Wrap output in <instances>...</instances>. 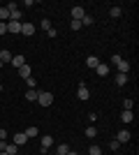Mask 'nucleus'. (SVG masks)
Wrapping results in <instances>:
<instances>
[{
  "instance_id": "obj_1",
  "label": "nucleus",
  "mask_w": 139,
  "mask_h": 155,
  "mask_svg": "<svg viewBox=\"0 0 139 155\" xmlns=\"http://www.w3.org/2000/svg\"><path fill=\"white\" fill-rule=\"evenodd\" d=\"M37 102H40L42 107H51V104H53V95H51L49 91H44V93L40 91V95H37Z\"/></svg>"
},
{
  "instance_id": "obj_2",
  "label": "nucleus",
  "mask_w": 139,
  "mask_h": 155,
  "mask_svg": "<svg viewBox=\"0 0 139 155\" xmlns=\"http://www.w3.org/2000/svg\"><path fill=\"white\" fill-rule=\"evenodd\" d=\"M21 21H7V32H14V35H21Z\"/></svg>"
},
{
  "instance_id": "obj_3",
  "label": "nucleus",
  "mask_w": 139,
  "mask_h": 155,
  "mask_svg": "<svg viewBox=\"0 0 139 155\" xmlns=\"http://www.w3.org/2000/svg\"><path fill=\"white\" fill-rule=\"evenodd\" d=\"M77 97H79V100H88V97H91V91L86 88V84H84V81H81L79 88H77Z\"/></svg>"
},
{
  "instance_id": "obj_4",
  "label": "nucleus",
  "mask_w": 139,
  "mask_h": 155,
  "mask_svg": "<svg viewBox=\"0 0 139 155\" xmlns=\"http://www.w3.org/2000/svg\"><path fill=\"white\" fill-rule=\"evenodd\" d=\"M130 137H132V134H130V130H121L118 134H116V141H118L121 146H123V143H127V141H130Z\"/></svg>"
},
{
  "instance_id": "obj_5",
  "label": "nucleus",
  "mask_w": 139,
  "mask_h": 155,
  "mask_svg": "<svg viewBox=\"0 0 139 155\" xmlns=\"http://www.w3.org/2000/svg\"><path fill=\"white\" fill-rule=\"evenodd\" d=\"M86 16V9L84 7H72V21H81Z\"/></svg>"
},
{
  "instance_id": "obj_6",
  "label": "nucleus",
  "mask_w": 139,
  "mask_h": 155,
  "mask_svg": "<svg viewBox=\"0 0 139 155\" xmlns=\"http://www.w3.org/2000/svg\"><path fill=\"white\" fill-rule=\"evenodd\" d=\"M19 77L21 79H23V81H26V79H30V77H33V70H30V65H23V67H19Z\"/></svg>"
},
{
  "instance_id": "obj_7",
  "label": "nucleus",
  "mask_w": 139,
  "mask_h": 155,
  "mask_svg": "<svg viewBox=\"0 0 139 155\" xmlns=\"http://www.w3.org/2000/svg\"><path fill=\"white\" fill-rule=\"evenodd\" d=\"M26 141H28V137L23 134V132H16V134L12 137V143H14V146H23Z\"/></svg>"
},
{
  "instance_id": "obj_8",
  "label": "nucleus",
  "mask_w": 139,
  "mask_h": 155,
  "mask_svg": "<svg viewBox=\"0 0 139 155\" xmlns=\"http://www.w3.org/2000/svg\"><path fill=\"white\" fill-rule=\"evenodd\" d=\"M21 35L33 37V35H35V26H33V23H23V26H21Z\"/></svg>"
},
{
  "instance_id": "obj_9",
  "label": "nucleus",
  "mask_w": 139,
  "mask_h": 155,
  "mask_svg": "<svg viewBox=\"0 0 139 155\" xmlns=\"http://www.w3.org/2000/svg\"><path fill=\"white\" fill-rule=\"evenodd\" d=\"M95 72H98V77H107V74H109V65H107V63H100L98 67H95Z\"/></svg>"
},
{
  "instance_id": "obj_10",
  "label": "nucleus",
  "mask_w": 139,
  "mask_h": 155,
  "mask_svg": "<svg viewBox=\"0 0 139 155\" xmlns=\"http://www.w3.org/2000/svg\"><path fill=\"white\" fill-rule=\"evenodd\" d=\"M9 63L19 70V67H23V65H26V58H23V56H12V60H9Z\"/></svg>"
},
{
  "instance_id": "obj_11",
  "label": "nucleus",
  "mask_w": 139,
  "mask_h": 155,
  "mask_svg": "<svg viewBox=\"0 0 139 155\" xmlns=\"http://www.w3.org/2000/svg\"><path fill=\"white\" fill-rule=\"evenodd\" d=\"M37 95H40V91H35V88H28L26 91V100L28 102H37Z\"/></svg>"
},
{
  "instance_id": "obj_12",
  "label": "nucleus",
  "mask_w": 139,
  "mask_h": 155,
  "mask_svg": "<svg viewBox=\"0 0 139 155\" xmlns=\"http://www.w3.org/2000/svg\"><path fill=\"white\" fill-rule=\"evenodd\" d=\"M121 120H123L125 125H130L134 120V114H132V111H123V114H121Z\"/></svg>"
},
{
  "instance_id": "obj_13",
  "label": "nucleus",
  "mask_w": 139,
  "mask_h": 155,
  "mask_svg": "<svg viewBox=\"0 0 139 155\" xmlns=\"http://www.w3.org/2000/svg\"><path fill=\"white\" fill-rule=\"evenodd\" d=\"M51 146H53V137L44 134V137H42V148H44V150H49Z\"/></svg>"
},
{
  "instance_id": "obj_14",
  "label": "nucleus",
  "mask_w": 139,
  "mask_h": 155,
  "mask_svg": "<svg viewBox=\"0 0 139 155\" xmlns=\"http://www.w3.org/2000/svg\"><path fill=\"white\" fill-rule=\"evenodd\" d=\"M116 67H118V72H121V74H127V72H130V63H127V60H121V63L116 65Z\"/></svg>"
},
{
  "instance_id": "obj_15",
  "label": "nucleus",
  "mask_w": 139,
  "mask_h": 155,
  "mask_svg": "<svg viewBox=\"0 0 139 155\" xmlns=\"http://www.w3.org/2000/svg\"><path fill=\"white\" fill-rule=\"evenodd\" d=\"M5 153H7V155H19V146H14V143H7V146H5Z\"/></svg>"
},
{
  "instance_id": "obj_16",
  "label": "nucleus",
  "mask_w": 139,
  "mask_h": 155,
  "mask_svg": "<svg viewBox=\"0 0 139 155\" xmlns=\"http://www.w3.org/2000/svg\"><path fill=\"white\" fill-rule=\"evenodd\" d=\"M86 65H88V67H91V70H95V67H98V65H100V60L95 58V56H88V58H86Z\"/></svg>"
},
{
  "instance_id": "obj_17",
  "label": "nucleus",
  "mask_w": 139,
  "mask_h": 155,
  "mask_svg": "<svg viewBox=\"0 0 139 155\" xmlns=\"http://www.w3.org/2000/svg\"><path fill=\"white\" fill-rule=\"evenodd\" d=\"M9 60H12V53L7 51V49H2L0 51V63H9Z\"/></svg>"
},
{
  "instance_id": "obj_18",
  "label": "nucleus",
  "mask_w": 139,
  "mask_h": 155,
  "mask_svg": "<svg viewBox=\"0 0 139 155\" xmlns=\"http://www.w3.org/2000/svg\"><path fill=\"white\" fill-rule=\"evenodd\" d=\"M0 21H2V23L9 21V9H7V7H0Z\"/></svg>"
},
{
  "instance_id": "obj_19",
  "label": "nucleus",
  "mask_w": 139,
  "mask_h": 155,
  "mask_svg": "<svg viewBox=\"0 0 139 155\" xmlns=\"http://www.w3.org/2000/svg\"><path fill=\"white\" fill-rule=\"evenodd\" d=\"M23 134H26V137H28V139H30V137H37V134H40V130L35 127V125H30V127H28V130H26V132H23Z\"/></svg>"
},
{
  "instance_id": "obj_20",
  "label": "nucleus",
  "mask_w": 139,
  "mask_h": 155,
  "mask_svg": "<svg viewBox=\"0 0 139 155\" xmlns=\"http://www.w3.org/2000/svg\"><path fill=\"white\" fill-rule=\"evenodd\" d=\"M127 84V74H121V72H118V74H116V86H125Z\"/></svg>"
},
{
  "instance_id": "obj_21",
  "label": "nucleus",
  "mask_w": 139,
  "mask_h": 155,
  "mask_svg": "<svg viewBox=\"0 0 139 155\" xmlns=\"http://www.w3.org/2000/svg\"><path fill=\"white\" fill-rule=\"evenodd\" d=\"M84 134H86L88 139H93V137L98 134V130H95V125H88V127H86V132H84Z\"/></svg>"
},
{
  "instance_id": "obj_22",
  "label": "nucleus",
  "mask_w": 139,
  "mask_h": 155,
  "mask_svg": "<svg viewBox=\"0 0 139 155\" xmlns=\"http://www.w3.org/2000/svg\"><path fill=\"white\" fill-rule=\"evenodd\" d=\"M70 150H72V148H70L67 143H60V146H58V153H56V155H67Z\"/></svg>"
},
{
  "instance_id": "obj_23",
  "label": "nucleus",
  "mask_w": 139,
  "mask_h": 155,
  "mask_svg": "<svg viewBox=\"0 0 139 155\" xmlns=\"http://www.w3.org/2000/svg\"><path fill=\"white\" fill-rule=\"evenodd\" d=\"M134 107V100H123V111H132Z\"/></svg>"
},
{
  "instance_id": "obj_24",
  "label": "nucleus",
  "mask_w": 139,
  "mask_h": 155,
  "mask_svg": "<svg viewBox=\"0 0 139 155\" xmlns=\"http://www.w3.org/2000/svg\"><path fill=\"white\" fill-rule=\"evenodd\" d=\"M109 14H111L114 19H118L121 14H123V9H121V7H111V9H109Z\"/></svg>"
},
{
  "instance_id": "obj_25",
  "label": "nucleus",
  "mask_w": 139,
  "mask_h": 155,
  "mask_svg": "<svg viewBox=\"0 0 139 155\" xmlns=\"http://www.w3.org/2000/svg\"><path fill=\"white\" fill-rule=\"evenodd\" d=\"M93 21H95V19H93L91 14H86V16H84V19H81V26H91Z\"/></svg>"
},
{
  "instance_id": "obj_26",
  "label": "nucleus",
  "mask_w": 139,
  "mask_h": 155,
  "mask_svg": "<svg viewBox=\"0 0 139 155\" xmlns=\"http://www.w3.org/2000/svg\"><path fill=\"white\" fill-rule=\"evenodd\" d=\"M88 153H91V155H102V148H100V146H91Z\"/></svg>"
},
{
  "instance_id": "obj_27",
  "label": "nucleus",
  "mask_w": 139,
  "mask_h": 155,
  "mask_svg": "<svg viewBox=\"0 0 139 155\" xmlns=\"http://www.w3.org/2000/svg\"><path fill=\"white\" fill-rule=\"evenodd\" d=\"M26 84H28V88H35V86H37V79L30 77V79H26Z\"/></svg>"
},
{
  "instance_id": "obj_28",
  "label": "nucleus",
  "mask_w": 139,
  "mask_h": 155,
  "mask_svg": "<svg viewBox=\"0 0 139 155\" xmlns=\"http://www.w3.org/2000/svg\"><path fill=\"white\" fill-rule=\"evenodd\" d=\"M70 28H72V30H79V28H81V21H70Z\"/></svg>"
},
{
  "instance_id": "obj_29",
  "label": "nucleus",
  "mask_w": 139,
  "mask_h": 155,
  "mask_svg": "<svg viewBox=\"0 0 139 155\" xmlns=\"http://www.w3.org/2000/svg\"><path fill=\"white\" fill-rule=\"evenodd\" d=\"M46 35H49V37H56V35H58V30H56V28H49V30H46Z\"/></svg>"
},
{
  "instance_id": "obj_30",
  "label": "nucleus",
  "mask_w": 139,
  "mask_h": 155,
  "mask_svg": "<svg viewBox=\"0 0 139 155\" xmlns=\"http://www.w3.org/2000/svg\"><path fill=\"white\" fill-rule=\"evenodd\" d=\"M42 28H44V30H49V28H51V21H49V19H42Z\"/></svg>"
},
{
  "instance_id": "obj_31",
  "label": "nucleus",
  "mask_w": 139,
  "mask_h": 155,
  "mask_svg": "<svg viewBox=\"0 0 139 155\" xmlns=\"http://www.w3.org/2000/svg\"><path fill=\"white\" fill-rule=\"evenodd\" d=\"M109 148H111V150H118V148H121V143H118V141H116V139H114V141H111V143H109Z\"/></svg>"
},
{
  "instance_id": "obj_32",
  "label": "nucleus",
  "mask_w": 139,
  "mask_h": 155,
  "mask_svg": "<svg viewBox=\"0 0 139 155\" xmlns=\"http://www.w3.org/2000/svg\"><path fill=\"white\" fill-rule=\"evenodd\" d=\"M121 60H123V58H121L118 53H114V56H111V63H114V65H118V63H121Z\"/></svg>"
},
{
  "instance_id": "obj_33",
  "label": "nucleus",
  "mask_w": 139,
  "mask_h": 155,
  "mask_svg": "<svg viewBox=\"0 0 139 155\" xmlns=\"http://www.w3.org/2000/svg\"><path fill=\"white\" fill-rule=\"evenodd\" d=\"M7 137H9V134H7V130H0V141H7Z\"/></svg>"
},
{
  "instance_id": "obj_34",
  "label": "nucleus",
  "mask_w": 139,
  "mask_h": 155,
  "mask_svg": "<svg viewBox=\"0 0 139 155\" xmlns=\"http://www.w3.org/2000/svg\"><path fill=\"white\" fill-rule=\"evenodd\" d=\"M7 32V23H2V21H0V35H5Z\"/></svg>"
},
{
  "instance_id": "obj_35",
  "label": "nucleus",
  "mask_w": 139,
  "mask_h": 155,
  "mask_svg": "<svg viewBox=\"0 0 139 155\" xmlns=\"http://www.w3.org/2000/svg\"><path fill=\"white\" fill-rule=\"evenodd\" d=\"M5 146H7V141H0V150H5Z\"/></svg>"
},
{
  "instance_id": "obj_36",
  "label": "nucleus",
  "mask_w": 139,
  "mask_h": 155,
  "mask_svg": "<svg viewBox=\"0 0 139 155\" xmlns=\"http://www.w3.org/2000/svg\"><path fill=\"white\" fill-rule=\"evenodd\" d=\"M67 155H79V153H74V150H70V153H67Z\"/></svg>"
},
{
  "instance_id": "obj_37",
  "label": "nucleus",
  "mask_w": 139,
  "mask_h": 155,
  "mask_svg": "<svg viewBox=\"0 0 139 155\" xmlns=\"http://www.w3.org/2000/svg\"><path fill=\"white\" fill-rule=\"evenodd\" d=\"M0 155H7V153H5V150H0Z\"/></svg>"
},
{
  "instance_id": "obj_38",
  "label": "nucleus",
  "mask_w": 139,
  "mask_h": 155,
  "mask_svg": "<svg viewBox=\"0 0 139 155\" xmlns=\"http://www.w3.org/2000/svg\"><path fill=\"white\" fill-rule=\"evenodd\" d=\"M0 93H2V86H0Z\"/></svg>"
}]
</instances>
